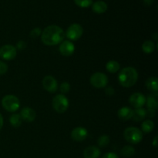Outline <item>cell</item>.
I'll return each mask as SVG.
<instances>
[{
  "instance_id": "obj_1",
  "label": "cell",
  "mask_w": 158,
  "mask_h": 158,
  "mask_svg": "<svg viewBox=\"0 0 158 158\" xmlns=\"http://www.w3.org/2000/svg\"><path fill=\"white\" fill-rule=\"evenodd\" d=\"M65 32L56 25H50L45 28L41 33V40L46 46H56L64 40Z\"/></svg>"
},
{
  "instance_id": "obj_2",
  "label": "cell",
  "mask_w": 158,
  "mask_h": 158,
  "mask_svg": "<svg viewBox=\"0 0 158 158\" xmlns=\"http://www.w3.org/2000/svg\"><path fill=\"white\" fill-rule=\"evenodd\" d=\"M138 73L135 68L127 66L120 71L118 75V81L123 87H131L137 81Z\"/></svg>"
},
{
  "instance_id": "obj_3",
  "label": "cell",
  "mask_w": 158,
  "mask_h": 158,
  "mask_svg": "<svg viewBox=\"0 0 158 158\" xmlns=\"http://www.w3.org/2000/svg\"><path fill=\"white\" fill-rule=\"evenodd\" d=\"M125 140L132 144H137L143 139V132L141 130L135 127H130L126 128L123 133Z\"/></svg>"
},
{
  "instance_id": "obj_4",
  "label": "cell",
  "mask_w": 158,
  "mask_h": 158,
  "mask_svg": "<svg viewBox=\"0 0 158 158\" xmlns=\"http://www.w3.org/2000/svg\"><path fill=\"white\" fill-rule=\"evenodd\" d=\"M2 106L8 112L13 113L19 109L20 101L17 97L9 94L2 99Z\"/></svg>"
},
{
  "instance_id": "obj_5",
  "label": "cell",
  "mask_w": 158,
  "mask_h": 158,
  "mask_svg": "<svg viewBox=\"0 0 158 158\" xmlns=\"http://www.w3.org/2000/svg\"><path fill=\"white\" fill-rule=\"evenodd\" d=\"M52 105L56 112L59 114H63L67 110L69 107V100L67 97L63 94H58L52 99Z\"/></svg>"
},
{
  "instance_id": "obj_6",
  "label": "cell",
  "mask_w": 158,
  "mask_h": 158,
  "mask_svg": "<svg viewBox=\"0 0 158 158\" xmlns=\"http://www.w3.org/2000/svg\"><path fill=\"white\" fill-rule=\"evenodd\" d=\"M91 85L94 87L101 89L106 87L108 83V77L106 74L100 72L94 73L89 79Z\"/></svg>"
},
{
  "instance_id": "obj_7",
  "label": "cell",
  "mask_w": 158,
  "mask_h": 158,
  "mask_svg": "<svg viewBox=\"0 0 158 158\" xmlns=\"http://www.w3.org/2000/svg\"><path fill=\"white\" fill-rule=\"evenodd\" d=\"M83 27L80 24H78V23H73V24H71L67 28L66 32H65V35L69 40L75 41V40L80 39V37L83 35Z\"/></svg>"
},
{
  "instance_id": "obj_8",
  "label": "cell",
  "mask_w": 158,
  "mask_h": 158,
  "mask_svg": "<svg viewBox=\"0 0 158 158\" xmlns=\"http://www.w3.org/2000/svg\"><path fill=\"white\" fill-rule=\"evenodd\" d=\"M17 55V49L12 45H4L0 47V57L4 60H12Z\"/></svg>"
},
{
  "instance_id": "obj_9",
  "label": "cell",
  "mask_w": 158,
  "mask_h": 158,
  "mask_svg": "<svg viewBox=\"0 0 158 158\" xmlns=\"http://www.w3.org/2000/svg\"><path fill=\"white\" fill-rule=\"evenodd\" d=\"M43 86L46 91L56 93L58 89V82L52 76H46L43 80Z\"/></svg>"
},
{
  "instance_id": "obj_10",
  "label": "cell",
  "mask_w": 158,
  "mask_h": 158,
  "mask_svg": "<svg viewBox=\"0 0 158 158\" xmlns=\"http://www.w3.org/2000/svg\"><path fill=\"white\" fill-rule=\"evenodd\" d=\"M129 102L134 108H141L146 103V97L140 93H134L131 94L129 98Z\"/></svg>"
},
{
  "instance_id": "obj_11",
  "label": "cell",
  "mask_w": 158,
  "mask_h": 158,
  "mask_svg": "<svg viewBox=\"0 0 158 158\" xmlns=\"http://www.w3.org/2000/svg\"><path fill=\"white\" fill-rule=\"evenodd\" d=\"M88 136L87 130L83 127H77L71 131V138L77 142H81L86 140Z\"/></svg>"
},
{
  "instance_id": "obj_12",
  "label": "cell",
  "mask_w": 158,
  "mask_h": 158,
  "mask_svg": "<svg viewBox=\"0 0 158 158\" xmlns=\"http://www.w3.org/2000/svg\"><path fill=\"white\" fill-rule=\"evenodd\" d=\"M60 52L64 56H70L75 51V46L69 40H63L60 45Z\"/></svg>"
},
{
  "instance_id": "obj_13",
  "label": "cell",
  "mask_w": 158,
  "mask_h": 158,
  "mask_svg": "<svg viewBox=\"0 0 158 158\" xmlns=\"http://www.w3.org/2000/svg\"><path fill=\"white\" fill-rule=\"evenodd\" d=\"M22 120L26 122H32L36 117V113L30 107H24L21 110L19 114Z\"/></svg>"
},
{
  "instance_id": "obj_14",
  "label": "cell",
  "mask_w": 158,
  "mask_h": 158,
  "mask_svg": "<svg viewBox=\"0 0 158 158\" xmlns=\"http://www.w3.org/2000/svg\"><path fill=\"white\" fill-rule=\"evenodd\" d=\"M100 150L96 146H89L83 151L84 158H98L100 156Z\"/></svg>"
},
{
  "instance_id": "obj_15",
  "label": "cell",
  "mask_w": 158,
  "mask_h": 158,
  "mask_svg": "<svg viewBox=\"0 0 158 158\" xmlns=\"http://www.w3.org/2000/svg\"><path fill=\"white\" fill-rule=\"evenodd\" d=\"M133 112H134V110L131 107L123 106L119 110L117 114H118V117L120 120H123V121H126V120L132 119Z\"/></svg>"
},
{
  "instance_id": "obj_16",
  "label": "cell",
  "mask_w": 158,
  "mask_h": 158,
  "mask_svg": "<svg viewBox=\"0 0 158 158\" xmlns=\"http://www.w3.org/2000/svg\"><path fill=\"white\" fill-rule=\"evenodd\" d=\"M146 104L148 109L157 110L158 106V95L157 93H151L147 97Z\"/></svg>"
},
{
  "instance_id": "obj_17",
  "label": "cell",
  "mask_w": 158,
  "mask_h": 158,
  "mask_svg": "<svg viewBox=\"0 0 158 158\" xmlns=\"http://www.w3.org/2000/svg\"><path fill=\"white\" fill-rule=\"evenodd\" d=\"M92 9L95 13H97V14L104 13V12L107 10V5H106V3L104 1L98 0V1L93 3Z\"/></svg>"
},
{
  "instance_id": "obj_18",
  "label": "cell",
  "mask_w": 158,
  "mask_h": 158,
  "mask_svg": "<svg viewBox=\"0 0 158 158\" xmlns=\"http://www.w3.org/2000/svg\"><path fill=\"white\" fill-rule=\"evenodd\" d=\"M145 86L152 93H157L158 90V80L157 77H151L148 78L145 83Z\"/></svg>"
},
{
  "instance_id": "obj_19",
  "label": "cell",
  "mask_w": 158,
  "mask_h": 158,
  "mask_svg": "<svg viewBox=\"0 0 158 158\" xmlns=\"http://www.w3.org/2000/svg\"><path fill=\"white\" fill-rule=\"evenodd\" d=\"M146 117V110L144 108H137L133 112L132 119L136 122L142 121Z\"/></svg>"
},
{
  "instance_id": "obj_20",
  "label": "cell",
  "mask_w": 158,
  "mask_h": 158,
  "mask_svg": "<svg viewBox=\"0 0 158 158\" xmlns=\"http://www.w3.org/2000/svg\"><path fill=\"white\" fill-rule=\"evenodd\" d=\"M120 63L115 60H110V61L107 62L106 65V70L110 73H115L120 69Z\"/></svg>"
},
{
  "instance_id": "obj_21",
  "label": "cell",
  "mask_w": 158,
  "mask_h": 158,
  "mask_svg": "<svg viewBox=\"0 0 158 158\" xmlns=\"http://www.w3.org/2000/svg\"><path fill=\"white\" fill-rule=\"evenodd\" d=\"M142 49H143V52L150 54L154 52V49H155V44L151 40H147L142 45Z\"/></svg>"
},
{
  "instance_id": "obj_22",
  "label": "cell",
  "mask_w": 158,
  "mask_h": 158,
  "mask_svg": "<svg viewBox=\"0 0 158 158\" xmlns=\"http://www.w3.org/2000/svg\"><path fill=\"white\" fill-rule=\"evenodd\" d=\"M154 128V123L151 120H146L142 123L141 124V131L146 134L151 133Z\"/></svg>"
},
{
  "instance_id": "obj_23",
  "label": "cell",
  "mask_w": 158,
  "mask_h": 158,
  "mask_svg": "<svg viewBox=\"0 0 158 158\" xmlns=\"http://www.w3.org/2000/svg\"><path fill=\"white\" fill-rule=\"evenodd\" d=\"M9 122L13 127L17 128L21 126L23 120H22L19 114H14L9 117Z\"/></svg>"
},
{
  "instance_id": "obj_24",
  "label": "cell",
  "mask_w": 158,
  "mask_h": 158,
  "mask_svg": "<svg viewBox=\"0 0 158 158\" xmlns=\"http://www.w3.org/2000/svg\"><path fill=\"white\" fill-rule=\"evenodd\" d=\"M120 154L124 157H131L134 155L135 154V149L132 146H124L120 151Z\"/></svg>"
},
{
  "instance_id": "obj_25",
  "label": "cell",
  "mask_w": 158,
  "mask_h": 158,
  "mask_svg": "<svg viewBox=\"0 0 158 158\" xmlns=\"http://www.w3.org/2000/svg\"><path fill=\"white\" fill-rule=\"evenodd\" d=\"M110 140V139L109 136L104 134V135H101L99 137L98 140H97V143H98L100 148H105V147L109 144Z\"/></svg>"
},
{
  "instance_id": "obj_26",
  "label": "cell",
  "mask_w": 158,
  "mask_h": 158,
  "mask_svg": "<svg viewBox=\"0 0 158 158\" xmlns=\"http://www.w3.org/2000/svg\"><path fill=\"white\" fill-rule=\"evenodd\" d=\"M74 1L77 6L82 8L89 7L93 2L92 0H74Z\"/></svg>"
},
{
  "instance_id": "obj_27",
  "label": "cell",
  "mask_w": 158,
  "mask_h": 158,
  "mask_svg": "<svg viewBox=\"0 0 158 158\" xmlns=\"http://www.w3.org/2000/svg\"><path fill=\"white\" fill-rule=\"evenodd\" d=\"M42 33V30L40 28H34L33 29H32L30 32V33H29V35H30V37L32 39H36L38 38L39 36H40V35H41Z\"/></svg>"
},
{
  "instance_id": "obj_28",
  "label": "cell",
  "mask_w": 158,
  "mask_h": 158,
  "mask_svg": "<svg viewBox=\"0 0 158 158\" xmlns=\"http://www.w3.org/2000/svg\"><path fill=\"white\" fill-rule=\"evenodd\" d=\"M60 89L62 92V94H66V93H68L70 90V84L67 83V82H63L60 85Z\"/></svg>"
},
{
  "instance_id": "obj_29",
  "label": "cell",
  "mask_w": 158,
  "mask_h": 158,
  "mask_svg": "<svg viewBox=\"0 0 158 158\" xmlns=\"http://www.w3.org/2000/svg\"><path fill=\"white\" fill-rule=\"evenodd\" d=\"M8 71V65L2 61H0V75H4Z\"/></svg>"
},
{
  "instance_id": "obj_30",
  "label": "cell",
  "mask_w": 158,
  "mask_h": 158,
  "mask_svg": "<svg viewBox=\"0 0 158 158\" xmlns=\"http://www.w3.org/2000/svg\"><path fill=\"white\" fill-rule=\"evenodd\" d=\"M16 49H19V50H24L26 48V43L25 41H23V40H20L16 44Z\"/></svg>"
},
{
  "instance_id": "obj_31",
  "label": "cell",
  "mask_w": 158,
  "mask_h": 158,
  "mask_svg": "<svg viewBox=\"0 0 158 158\" xmlns=\"http://www.w3.org/2000/svg\"><path fill=\"white\" fill-rule=\"evenodd\" d=\"M155 114H156V110H153V109L146 110V117H149V118H153V117H154Z\"/></svg>"
},
{
  "instance_id": "obj_32",
  "label": "cell",
  "mask_w": 158,
  "mask_h": 158,
  "mask_svg": "<svg viewBox=\"0 0 158 158\" xmlns=\"http://www.w3.org/2000/svg\"><path fill=\"white\" fill-rule=\"evenodd\" d=\"M102 158H119V157L117 154H115V153L109 152L106 153V154L102 157Z\"/></svg>"
},
{
  "instance_id": "obj_33",
  "label": "cell",
  "mask_w": 158,
  "mask_h": 158,
  "mask_svg": "<svg viewBox=\"0 0 158 158\" xmlns=\"http://www.w3.org/2000/svg\"><path fill=\"white\" fill-rule=\"evenodd\" d=\"M105 93H106V95L112 96L114 95V93H115V90H114V89L113 87L109 86V87H106V89H105Z\"/></svg>"
},
{
  "instance_id": "obj_34",
  "label": "cell",
  "mask_w": 158,
  "mask_h": 158,
  "mask_svg": "<svg viewBox=\"0 0 158 158\" xmlns=\"http://www.w3.org/2000/svg\"><path fill=\"white\" fill-rule=\"evenodd\" d=\"M143 2H144V4L146 6H149L154 3V0H143Z\"/></svg>"
},
{
  "instance_id": "obj_35",
  "label": "cell",
  "mask_w": 158,
  "mask_h": 158,
  "mask_svg": "<svg viewBox=\"0 0 158 158\" xmlns=\"http://www.w3.org/2000/svg\"><path fill=\"white\" fill-rule=\"evenodd\" d=\"M3 123H4V120H3L2 115V114H0V130H1L2 128Z\"/></svg>"
},
{
  "instance_id": "obj_36",
  "label": "cell",
  "mask_w": 158,
  "mask_h": 158,
  "mask_svg": "<svg viewBox=\"0 0 158 158\" xmlns=\"http://www.w3.org/2000/svg\"><path fill=\"white\" fill-rule=\"evenodd\" d=\"M152 144H153V146L154 147V148H157V136H156V137H154V141H153Z\"/></svg>"
},
{
  "instance_id": "obj_37",
  "label": "cell",
  "mask_w": 158,
  "mask_h": 158,
  "mask_svg": "<svg viewBox=\"0 0 158 158\" xmlns=\"http://www.w3.org/2000/svg\"><path fill=\"white\" fill-rule=\"evenodd\" d=\"M157 33H154V35H153V36H154V40H157Z\"/></svg>"
}]
</instances>
